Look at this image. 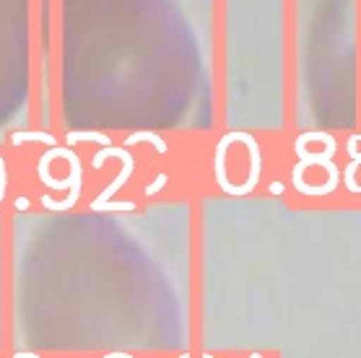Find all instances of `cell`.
<instances>
[{"label":"cell","mask_w":361,"mask_h":358,"mask_svg":"<svg viewBox=\"0 0 361 358\" xmlns=\"http://www.w3.org/2000/svg\"><path fill=\"white\" fill-rule=\"evenodd\" d=\"M66 159L71 161V177L68 179H52L47 169L37 166V174H39V179L49 190H71V195H68L66 200H52L49 195L42 197V205H44L47 211H68V208H73V205L78 203V197H81V187H83L81 159H78V154H75L73 148H68L66 151Z\"/></svg>","instance_id":"cell-1"},{"label":"cell","mask_w":361,"mask_h":358,"mask_svg":"<svg viewBox=\"0 0 361 358\" xmlns=\"http://www.w3.org/2000/svg\"><path fill=\"white\" fill-rule=\"evenodd\" d=\"M296 148V156H299V161H296L294 171H291V182H294V190L299 192V187L304 185V171L310 169V166H322V169L328 171V187L336 192L338 185H341V169H338V163L333 161V156L338 151V140L330 135L325 140V151L322 154H310L307 146H294Z\"/></svg>","instance_id":"cell-2"},{"label":"cell","mask_w":361,"mask_h":358,"mask_svg":"<svg viewBox=\"0 0 361 358\" xmlns=\"http://www.w3.org/2000/svg\"><path fill=\"white\" fill-rule=\"evenodd\" d=\"M242 143H245L247 151H250V169H247V179H245V182L234 187V195H237V197L250 195V192L257 187V182H260V174H263V148H260L257 138H255L252 132L242 130Z\"/></svg>","instance_id":"cell-3"},{"label":"cell","mask_w":361,"mask_h":358,"mask_svg":"<svg viewBox=\"0 0 361 358\" xmlns=\"http://www.w3.org/2000/svg\"><path fill=\"white\" fill-rule=\"evenodd\" d=\"M359 135L353 132L351 138H348V156H351V161H348V166H345L343 171V182H345V187H348V192H353V195H359L361 187H359V182H356V171H359L361 166V156H359Z\"/></svg>","instance_id":"cell-4"},{"label":"cell","mask_w":361,"mask_h":358,"mask_svg":"<svg viewBox=\"0 0 361 358\" xmlns=\"http://www.w3.org/2000/svg\"><path fill=\"white\" fill-rule=\"evenodd\" d=\"M138 143H154L159 154H169V146H166V140L161 135L151 130H138V132H130L128 138L123 140V148H130V146H138Z\"/></svg>","instance_id":"cell-5"},{"label":"cell","mask_w":361,"mask_h":358,"mask_svg":"<svg viewBox=\"0 0 361 358\" xmlns=\"http://www.w3.org/2000/svg\"><path fill=\"white\" fill-rule=\"evenodd\" d=\"M11 143L13 146H21V143H44L47 148L58 146V138L52 132H37V130H18L11 135Z\"/></svg>","instance_id":"cell-6"},{"label":"cell","mask_w":361,"mask_h":358,"mask_svg":"<svg viewBox=\"0 0 361 358\" xmlns=\"http://www.w3.org/2000/svg\"><path fill=\"white\" fill-rule=\"evenodd\" d=\"M83 140H89V143H102V146H112V140H109L104 132H97V130H71L66 135L68 148H73L75 143H83Z\"/></svg>","instance_id":"cell-7"},{"label":"cell","mask_w":361,"mask_h":358,"mask_svg":"<svg viewBox=\"0 0 361 358\" xmlns=\"http://www.w3.org/2000/svg\"><path fill=\"white\" fill-rule=\"evenodd\" d=\"M91 211L94 213H99V211H135V203H133V200H123V203H117V200L91 203Z\"/></svg>","instance_id":"cell-8"},{"label":"cell","mask_w":361,"mask_h":358,"mask_svg":"<svg viewBox=\"0 0 361 358\" xmlns=\"http://www.w3.org/2000/svg\"><path fill=\"white\" fill-rule=\"evenodd\" d=\"M166 182H169V174H164V171H161V174H159V177L154 179V182H151V185H148L146 190H143V192H146V197H151V195H157V192H161V190L166 187Z\"/></svg>","instance_id":"cell-9"},{"label":"cell","mask_w":361,"mask_h":358,"mask_svg":"<svg viewBox=\"0 0 361 358\" xmlns=\"http://www.w3.org/2000/svg\"><path fill=\"white\" fill-rule=\"evenodd\" d=\"M271 192H273V195H281V192H283V185H281V182H273Z\"/></svg>","instance_id":"cell-10"},{"label":"cell","mask_w":361,"mask_h":358,"mask_svg":"<svg viewBox=\"0 0 361 358\" xmlns=\"http://www.w3.org/2000/svg\"><path fill=\"white\" fill-rule=\"evenodd\" d=\"M16 208H18V211H26V208H29V200H26V197H18Z\"/></svg>","instance_id":"cell-11"},{"label":"cell","mask_w":361,"mask_h":358,"mask_svg":"<svg viewBox=\"0 0 361 358\" xmlns=\"http://www.w3.org/2000/svg\"><path fill=\"white\" fill-rule=\"evenodd\" d=\"M13 358H39V356H37V353H16Z\"/></svg>","instance_id":"cell-12"},{"label":"cell","mask_w":361,"mask_h":358,"mask_svg":"<svg viewBox=\"0 0 361 358\" xmlns=\"http://www.w3.org/2000/svg\"><path fill=\"white\" fill-rule=\"evenodd\" d=\"M104 358H117V353H107V356H104Z\"/></svg>","instance_id":"cell-13"},{"label":"cell","mask_w":361,"mask_h":358,"mask_svg":"<svg viewBox=\"0 0 361 358\" xmlns=\"http://www.w3.org/2000/svg\"><path fill=\"white\" fill-rule=\"evenodd\" d=\"M203 358H214V356H211V353H203Z\"/></svg>","instance_id":"cell-14"},{"label":"cell","mask_w":361,"mask_h":358,"mask_svg":"<svg viewBox=\"0 0 361 358\" xmlns=\"http://www.w3.org/2000/svg\"><path fill=\"white\" fill-rule=\"evenodd\" d=\"M180 358H190V353H182V356Z\"/></svg>","instance_id":"cell-15"}]
</instances>
